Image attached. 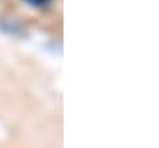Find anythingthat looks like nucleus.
Returning <instances> with one entry per match:
<instances>
[{"mask_svg": "<svg viewBox=\"0 0 159 148\" xmlns=\"http://www.w3.org/2000/svg\"><path fill=\"white\" fill-rule=\"evenodd\" d=\"M32 4H35V6H39V4H43V2H46V0H30Z\"/></svg>", "mask_w": 159, "mask_h": 148, "instance_id": "obj_1", "label": "nucleus"}]
</instances>
